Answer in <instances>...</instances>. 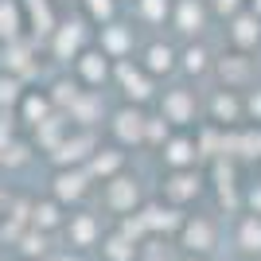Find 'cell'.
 Segmentation results:
<instances>
[{"label": "cell", "mask_w": 261, "mask_h": 261, "mask_svg": "<svg viewBox=\"0 0 261 261\" xmlns=\"http://www.w3.org/2000/svg\"><path fill=\"white\" fill-rule=\"evenodd\" d=\"M47 43V55H51L55 63H74L78 55L86 51L90 43H94V23L86 20V16H74V20H59L55 23V32L43 39Z\"/></svg>", "instance_id": "obj_1"}, {"label": "cell", "mask_w": 261, "mask_h": 261, "mask_svg": "<svg viewBox=\"0 0 261 261\" xmlns=\"http://www.w3.org/2000/svg\"><path fill=\"white\" fill-rule=\"evenodd\" d=\"M117 8H121V0H82V16H86L94 28L117 20Z\"/></svg>", "instance_id": "obj_24"}, {"label": "cell", "mask_w": 261, "mask_h": 261, "mask_svg": "<svg viewBox=\"0 0 261 261\" xmlns=\"http://www.w3.org/2000/svg\"><path fill=\"white\" fill-rule=\"evenodd\" d=\"M59 222H63V215H59V199H51V203H39V207H35V226L51 230V226H59Z\"/></svg>", "instance_id": "obj_29"}, {"label": "cell", "mask_w": 261, "mask_h": 261, "mask_svg": "<svg viewBox=\"0 0 261 261\" xmlns=\"http://www.w3.org/2000/svg\"><path fill=\"white\" fill-rule=\"evenodd\" d=\"M109 82H117V90L125 94L129 106H141V101H152L156 98V78L148 74L141 63H133V59H117Z\"/></svg>", "instance_id": "obj_2"}, {"label": "cell", "mask_w": 261, "mask_h": 261, "mask_svg": "<svg viewBox=\"0 0 261 261\" xmlns=\"http://www.w3.org/2000/svg\"><path fill=\"white\" fill-rule=\"evenodd\" d=\"M66 234H70V246H94L101 230H98V218L94 215H70Z\"/></svg>", "instance_id": "obj_21"}, {"label": "cell", "mask_w": 261, "mask_h": 261, "mask_svg": "<svg viewBox=\"0 0 261 261\" xmlns=\"http://www.w3.org/2000/svg\"><path fill=\"white\" fill-rule=\"evenodd\" d=\"M90 191V172L86 168H63L55 175V199L59 203H74Z\"/></svg>", "instance_id": "obj_15"}, {"label": "cell", "mask_w": 261, "mask_h": 261, "mask_svg": "<svg viewBox=\"0 0 261 261\" xmlns=\"http://www.w3.org/2000/svg\"><path fill=\"white\" fill-rule=\"evenodd\" d=\"M109 129H113L117 144H141L144 141V109L125 101V106L109 117Z\"/></svg>", "instance_id": "obj_9"}, {"label": "cell", "mask_w": 261, "mask_h": 261, "mask_svg": "<svg viewBox=\"0 0 261 261\" xmlns=\"http://www.w3.org/2000/svg\"><path fill=\"white\" fill-rule=\"evenodd\" d=\"M20 8H23V32L32 39H47L55 32V23H59L55 0H20Z\"/></svg>", "instance_id": "obj_7"}, {"label": "cell", "mask_w": 261, "mask_h": 261, "mask_svg": "<svg viewBox=\"0 0 261 261\" xmlns=\"http://www.w3.org/2000/svg\"><path fill=\"white\" fill-rule=\"evenodd\" d=\"M137 63H141L152 78H160V74H172L175 66H179V51H175L172 43H164V39H152V43L141 51Z\"/></svg>", "instance_id": "obj_12"}, {"label": "cell", "mask_w": 261, "mask_h": 261, "mask_svg": "<svg viewBox=\"0 0 261 261\" xmlns=\"http://www.w3.org/2000/svg\"><path fill=\"white\" fill-rule=\"evenodd\" d=\"M250 12H253V16H261V0H250Z\"/></svg>", "instance_id": "obj_33"}, {"label": "cell", "mask_w": 261, "mask_h": 261, "mask_svg": "<svg viewBox=\"0 0 261 261\" xmlns=\"http://www.w3.org/2000/svg\"><path fill=\"white\" fill-rule=\"evenodd\" d=\"M133 23H125V20H109V23H101V28H94V47H98L106 59H129L133 55Z\"/></svg>", "instance_id": "obj_4"}, {"label": "cell", "mask_w": 261, "mask_h": 261, "mask_svg": "<svg viewBox=\"0 0 261 261\" xmlns=\"http://www.w3.org/2000/svg\"><path fill=\"white\" fill-rule=\"evenodd\" d=\"M16 35H28L23 32V8L20 0H0V39L8 43Z\"/></svg>", "instance_id": "obj_19"}, {"label": "cell", "mask_w": 261, "mask_h": 261, "mask_svg": "<svg viewBox=\"0 0 261 261\" xmlns=\"http://www.w3.org/2000/svg\"><path fill=\"white\" fill-rule=\"evenodd\" d=\"M230 43L234 51H250L261 43V16H253L250 8H242L230 16Z\"/></svg>", "instance_id": "obj_14"}, {"label": "cell", "mask_w": 261, "mask_h": 261, "mask_svg": "<svg viewBox=\"0 0 261 261\" xmlns=\"http://www.w3.org/2000/svg\"><path fill=\"white\" fill-rule=\"evenodd\" d=\"M70 66H74V82H78V86H86V90H101L109 78H113V59H106L94 43L78 55Z\"/></svg>", "instance_id": "obj_3"}, {"label": "cell", "mask_w": 261, "mask_h": 261, "mask_svg": "<svg viewBox=\"0 0 261 261\" xmlns=\"http://www.w3.org/2000/svg\"><path fill=\"white\" fill-rule=\"evenodd\" d=\"M172 28L179 35H199L207 28V4L203 0H172Z\"/></svg>", "instance_id": "obj_10"}, {"label": "cell", "mask_w": 261, "mask_h": 261, "mask_svg": "<svg viewBox=\"0 0 261 261\" xmlns=\"http://www.w3.org/2000/svg\"><path fill=\"white\" fill-rule=\"evenodd\" d=\"M238 117H242V101L234 98V94H226V90H222V94L215 98V121L230 125V121H238Z\"/></svg>", "instance_id": "obj_27"}, {"label": "cell", "mask_w": 261, "mask_h": 261, "mask_svg": "<svg viewBox=\"0 0 261 261\" xmlns=\"http://www.w3.org/2000/svg\"><path fill=\"white\" fill-rule=\"evenodd\" d=\"M168 129H172V125H168L164 117H144V141L148 144H164L168 137H172Z\"/></svg>", "instance_id": "obj_28"}, {"label": "cell", "mask_w": 261, "mask_h": 261, "mask_svg": "<svg viewBox=\"0 0 261 261\" xmlns=\"http://www.w3.org/2000/svg\"><path fill=\"white\" fill-rule=\"evenodd\" d=\"M160 117L168 121V125H191V121H195V94H191L187 86L164 90V98H160Z\"/></svg>", "instance_id": "obj_8"}, {"label": "cell", "mask_w": 261, "mask_h": 261, "mask_svg": "<svg viewBox=\"0 0 261 261\" xmlns=\"http://www.w3.org/2000/svg\"><path fill=\"white\" fill-rule=\"evenodd\" d=\"M12 113H16L23 125H32V129H35L39 121H47L51 113H59V109L51 106V98H47L43 86H28V90H23V98H20V106L12 109Z\"/></svg>", "instance_id": "obj_11"}, {"label": "cell", "mask_w": 261, "mask_h": 261, "mask_svg": "<svg viewBox=\"0 0 261 261\" xmlns=\"http://www.w3.org/2000/svg\"><path fill=\"white\" fill-rule=\"evenodd\" d=\"M59 261H78V257H70V253H66V257H59Z\"/></svg>", "instance_id": "obj_34"}, {"label": "cell", "mask_w": 261, "mask_h": 261, "mask_svg": "<svg viewBox=\"0 0 261 261\" xmlns=\"http://www.w3.org/2000/svg\"><path fill=\"white\" fill-rule=\"evenodd\" d=\"M121 164H125V152H121V148H94V156L86 160V172H90V179L101 175V184H106L109 175L121 172Z\"/></svg>", "instance_id": "obj_17"}, {"label": "cell", "mask_w": 261, "mask_h": 261, "mask_svg": "<svg viewBox=\"0 0 261 261\" xmlns=\"http://www.w3.org/2000/svg\"><path fill=\"white\" fill-rule=\"evenodd\" d=\"M179 66H184V74H207L211 66V55L203 43H187L184 51H179Z\"/></svg>", "instance_id": "obj_25"}, {"label": "cell", "mask_w": 261, "mask_h": 261, "mask_svg": "<svg viewBox=\"0 0 261 261\" xmlns=\"http://www.w3.org/2000/svg\"><path fill=\"white\" fill-rule=\"evenodd\" d=\"M168 191H172L175 199H179V195H187V191H191V175H187L184 168H179V172L172 175V187H168Z\"/></svg>", "instance_id": "obj_30"}, {"label": "cell", "mask_w": 261, "mask_h": 261, "mask_svg": "<svg viewBox=\"0 0 261 261\" xmlns=\"http://www.w3.org/2000/svg\"><path fill=\"white\" fill-rule=\"evenodd\" d=\"M43 90H47V98H51V106L59 109V113H66V106L78 98V90H82V86H78L74 78H55L51 86H43Z\"/></svg>", "instance_id": "obj_23"}, {"label": "cell", "mask_w": 261, "mask_h": 261, "mask_svg": "<svg viewBox=\"0 0 261 261\" xmlns=\"http://www.w3.org/2000/svg\"><path fill=\"white\" fill-rule=\"evenodd\" d=\"M218 70H222V82H226V90H234V86L242 82V78L250 74V63H246V51L222 55V63H218Z\"/></svg>", "instance_id": "obj_22"}, {"label": "cell", "mask_w": 261, "mask_h": 261, "mask_svg": "<svg viewBox=\"0 0 261 261\" xmlns=\"http://www.w3.org/2000/svg\"><path fill=\"white\" fill-rule=\"evenodd\" d=\"M0 66H4V74L12 78H28L39 70V63H35V39L32 35H16V39H8L4 43V59H0Z\"/></svg>", "instance_id": "obj_5"}, {"label": "cell", "mask_w": 261, "mask_h": 261, "mask_svg": "<svg viewBox=\"0 0 261 261\" xmlns=\"http://www.w3.org/2000/svg\"><path fill=\"white\" fill-rule=\"evenodd\" d=\"M23 82L20 78H12V74H4V70H0V109H16L20 106V98H23Z\"/></svg>", "instance_id": "obj_26"}, {"label": "cell", "mask_w": 261, "mask_h": 261, "mask_svg": "<svg viewBox=\"0 0 261 261\" xmlns=\"http://www.w3.org/2000/svg\"><path fill=\"white\" fill-rule=\"evenodd\" d=\"M137 203V184L129 175H109L106 179V207L109 211H129Z\"/></svg>", "instance_id": "obj_16"}, {"label": "cell", "mask_w": 261, "mask_h": 261, "mask_svg": "<svg viewBox=\"0 0 261 261\" xmlns=\"http://www.w3.org/2000/svg\"><path fill=\"white\" fill-rule=\"evenodd\" d=\"M129 4H133V16L148 28H160L172 16V0H129Z\"/></svg>", "instance_id": "obj_20"}, {"label": "cell", "mask_w": 261, "mask_h": 261, "mask_svg": "<svg viewBox=\"0 0 261 261\" xmlns=\"http://www.w3.org/2000/svg\"><path fill=\"white\" fill-rule=\"evenodd\" d=\"M250 113L261 117V86H253V94H250Z\"/></svg>", "instance_id": "obj_32"}, {"label": "cell", "mask_w": 261, "mask_h": 261, "mask_svg": "<svg viewBox=\"0 0 261 261\" xmlns=\"http://www.w3.org/2000/svg\"><path fill=\"white\" fill-rule=\"evenodd\" d=\"M160 152H164V160L172 164V168H187V164L195 160L199 144L191 141V137H168V141L160 144Z\"/></svg>", "instance_id": "obj_18"}, {"label": "cell", "mask_w": 261, "mask_h": 261, "mask_svg": "<svg viewBox=\"0 0 261 261\" xmlns=\"http://www.w3.org/2000/svg\"><path fill=\"white\" fill-rule=\"evenodd\" d=\"M215 8L222 16H234V12H242V0H215Z\"/></svg>", "instance_id": "obj_31"}, {"label": "cell", "mask_w": 261, "mask_h": 261, "mask_svg": "<svg viewBox=\"0 0 261 261\" xmlns=\"http://www.w3.org/2000/svg\"><path fill=\"white\" fill-rule=\"evenodd\" d=\"M101 113H106V106H101V90H78V98L66 106V117L70 121H78L82 129H94L101 121Z\"/></svg>", "instance_id": "obj_13"}, {"label": "cell", "mask_w": 261, "mask_h": 261, "mask_svg": "<svg viewBox=\"0 0 261 261\" xmlns=\"http://www.w3.org/2000/svg\"><path fill=\"white\" fill-rule=\"evenodd\" d=\"M94 148H98V141H94V129H78V133H66L63 144L55 148V164L59 168H78V164H86L90 156H94Z\"/></svg>", "instance_id": "obj_6"}]
</instances>
